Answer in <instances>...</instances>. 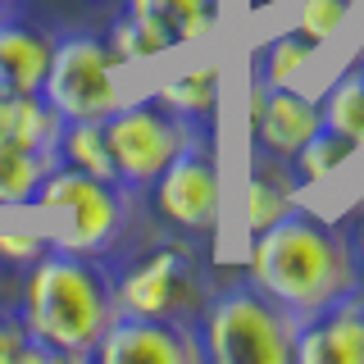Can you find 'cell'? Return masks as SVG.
Listing matches in <instances>:
<instances>
[{"instance_id": "obj_1", "label": "cell", "mask_w": 364, "mask_h": 364, "mask_svg": "<svg viewBox=\"0 0 364 364\" xmlns=\"http://www.w3.org/2000/svg\"><path fill=\"white\" fill-rule=\"evenodd\" d=\"M18 323L46 360H91L105 337L114 301V264L91 250L50 246L32 269H23Z\"/></svg>"}, {"instance_id": "obj_2", "label": "cell", "mask_w": 364, "mask_h": 364, "mask_svg": "<svg viewBox=\"0 0 364 364\" xmlns=\"http://www.w3.org/2000/svg\"><path fill=\"white\" fill-rule=\"evenodd\" d=\"M246 269L250 282L264 287L296 318L318 314L323 305H333L337 296L355 291L364 282L355 269L350 232L318 219L314 210H301V205H291L278 223L250 237Z\"/></svg>"}, {"instance_id": "obj_3", "label": "cell", "mask_w": 364, "mask_h": 364, "mask_svg": "<svg viewBox=\"0 0 364 364\" xmlns=\"http://www.w3.org/2000/svg\"><path fill=\"white\" fill-rule=\"evenodd\" d=\"M301 318L255 282L214 287L196 314L205 364H291Z\"/></svg>"}, {"instance_id": "obj_4", "label": "cell", "mask_w": 364, "mask_h": 364, "mask_svg": "<svg viewBox=\"0 0 364 364\" xmlns=\"http://www.w3.org/2000/svg\"><path fill=\"white\" fill-rule=\"evenodd\" d=\"M210 291L214 282L200 264V250L182 232H168L151 246L132 250L128 264H114V301H119L123 314L196 323Z\"/></svg>"}, {"instance_id": "obj_5", "label": "cell", "mask_w": 364, "mask_h": 364, "mask_svg": "<svg viewBox=\"0 0 364 364\" xmlns=\"http://www.w3.org/2000/svg\"><path fill=\"white\" fill-rule=\"evenodd\" d=\"M200 136H214V132H200L196 123H187L182 114H173L155 96H141L132 105H119L114 114H105V141H109V159H114V178L132 196H141L159 178V168L178 151H187L191 141H200Z\"/></svg>"}, {"instance_id": "obj_6", "label": "cell", "mask_w": 364, "mask_h": 364, "mask_svg": "<svg viewBox=\"0 0 364 364\" xmlns=\"http://www.w3.org/2000/svg\"><path fill=\"white\" fill-rule=\"evenodd\" d=\"M119 68L123 64L114 60L109 41L100 32L64 28V32H55L41 96L55 105L60 119H105V114L123 105Z\"/></svg>"}, {"instance_id": "obj_7", "label": "cell", "mask_w": 364, "mask_h": 364, "mask_svg": "<svg viewBox=\"0 0 364 364\" xmlns=\"http://www.w3.org/2000/svg\"><path fill=\"white\" fill-rule=\"evenodd\" d=\"M141 196H151L155 219L168 232L182 237L214 232L223 219V168L214 155V136H200L187 151H178Z\"/></svg>"}, {"instance_id": "obj_8", "label": "cell", "mask_w": 364, "mask_h": 364, "mask_svg": "<svg viewBox=\"0 0 364 364\" xmlns=\"http://www.w3.org/2000/svg\"><path fill=\"white\" fill-rule=\"evenodd\" d=\"M91 360L100 364H205L196 323L151 314H114Z\"/></svg>"}, {"instance_id": "obj_9", "label": "cell", "mask_w": 364, "mask_h": 364, "mask_svg": "<svg viewBox=\"0 0 364 364\" xmlns=\"http://www.w3.org/2000/svg\"><path fill=\"white\" fill-rule=\"evenodd\" d=\"M246 123H250V151L291 159L318 132L323 119H318V100H310L296 87H264V77L250 68Z\"/></svg>"}, {"instance_id": "obj_10", "label": "cell", "mask_w": 364, "mask_h": 364, "mask_svg": "<svg viewBox=\"0 0 364 364\" xmlns=\"http://www.w3.org/2000/svg\"><path fill=\"white\" fill-rule=\"evenodd\" d=\"M68 223L50 237V246H68V250H91L105 255L119 246V237L128 232L132 219V191L114 178H91L82 187V196L68 205Z\"/></svg>"}, {"instance_id": "obj_11", "label": "cell", "mask_w": 364, "mask_h": 364, "mask_svg": "<svg viewBox=\"0 0 364 364\" xmlns=\"http://www.w3.org/2000/svg\"><path fill=\"white\" fill-rule=\"evenodd\" d=\"M296 364H364V282L301 318Z\"/></svg>"}, {"instance_id": "obj_12", "label": "cell", "mask_w": 364, "mask_h": 364, "mask_svg": "<svg viewBox=\"0 0 364 364\" xmlns=\"http://www.w3.org/2000/svg\"><path fill=\"white\" fill-rule=\"evenodd\" d=\"M123 14L164 55V50L200 41L219 18V0H123Z\"/></svg>"}, {"instance_id": "obj_13", "label": "cell", "mask_w": 364, "mask_h": 364, "mask_svg": "<svg viewBox=\"0 0 364 364\" xmlns=\"http://www.w3.org/2000/svg\"><path fill=\"white\" fill-rule=\"evenodd\" d=\"M296 191H301V178H296L291 159L250 151V168H246V182H242V228H246V237H255V232H264L269 223H278L296 205Z\"/></svg>"}, {"instance_id": "obj_14", "label": "cell", "mask_w": 364, "mask_h": 364, "mask_svg": "<svg viewBox=\"0 0 364 364\" xmlns=\"http://www.w3.org/2000/svg\"><path fill=\"white\" fill-rule=\"evenodd\" d=\"M55 32L41 23H28L14 14L0 23V91H41L46 68H50Z\"/></svg>"}, {"instance_id": "obj_15", "label": "cell", "mask_w": 364, "mask_h": 364, "mask_svg": "<svg viewBox=\"0 0 364 364\" xmlns=\"http://www.w3.org/2000/svg\"><path fill=\"white\" fill-rule=\"evenodd\" d=\"M155 100H164L173 114H182L187 123H196L200 132H214V123H219V100H223L219 64H196V68H187V73H178L173 82H164L155 91Z\"/></svg>"}, {"instance_id": "obj_16", "label": "cell", "mask_w": 364, "mask_h": 364, "mask_svg": "<svg viewBox=\"0 0 364 364\" xmlns=\"http://www.w3.org/2000/svg\"><path fill=\"white\" fill-rule=\"evenodd\" d=\"M60 128L64 119L41 91H0V136L37 146V151H55Z\"/></svg>"}, {"instance_id": "obj_17", "label": "cell", "mask_w": 364, "mask_h": 364, "mask_svg": "<svg viewBox=\"0 0 364 364\" xmlns=\"http://www.w3.org/2000/svg\"><path fill=\"white\" fill-rule=\"evenodd\" d=\"M55 159L68 164V168H77V173H91V178H114L105 119H64L60 141H55Z\"/></svg>"}, {"instance_id": "obj_18", "label": "cell", "mask_w": 364, "mask_h": 364, "mask_svg": "<svg viewBox=\"0 0 364 364\" xmlns=\"http://www.w3.org/2000/svg\"><path fill=\"white\" fill-rule=\"evenodd\" d=\"M50 164H60L55 151H37V146L0 136V205H32Z\"/></svg>"}, {"instance_id": "obj_19", "label": "cell", "mask_w": 364, "mask_h": 364, "mask_svg": "<svg viewBox=\"0 0 364 364\" xmlns=\"http://www.w3.org/2000/svg\"><path fill=\"white\" fill-rule=\"evenodd\" d=\"M318 119H323V128H333V132L346 136V141L364 146V73H360V64L346 68V73L323 91Z\"/></svg>"}, {"instance_id": "obj_20", "label": "cell", "mask_w": 364, "mask_h": 364, "mask_svg": "<svg viewBox=\"0 0 364 364\" xmlns=\"http://www.w3.org/2000/svg\"><path fill=\"white\" fill-rule=\"evenodd\" d=\"M350 155H355V141H346L341 132L318 123V132L291 155V168H296V178H301V187H318V182H328Z\"/></svg>"}, {"instance_id": "obj_21", "label": "cell", "mask_w": 364, "mask_h": 364, "mask_svg": "<svg viewBox=\"0 0 364 364\" xmlns=\"http://www.w3.org/2000/svg\"><path fill=\"white\" fill-rule=\"evenodd\" d=\"M314 60V41L301 37V32H282L273 37L255 60V73L264 77V87H296V77L305 73V64Z\"/></svg>"}, {"instance_id": "obj_22", "label": "cell", "mask_w": 364, "mask_h": 364, "mask_svg": "<svg viewBox=\"0 0 364 364\" xmlns=\"http://www.w3.org/2000/svg\"><path fill=\"white\" fill-rule=\"evenodd\" d=\"M346 14H350V0H296V32L310 37L314 46H323L328 37H337Z\"/></svg>"}, {"instance_id": "obj_23", "label": "cell", "mask_w": 364, "mask_h": 364, "mask_svg": "<svg viewBox=\"0 0 364 364\" xmlns=\"http://www.w3.org/2000/svg\"><path fill=\"white\" fill-rule=\"evenodd\" d=\"M105 41H109V50H114V60H119V64H141V60H155V55H159L155 46H151V37H146L128 14H119V18L109 23Z\"/></svg>"}, {"instance_id": "obj_24", "label": "cell", "mask_w": 364, "mask_h": 364, "mask_svg": "<svg viewBox=\"0 0 364 364\" xmlns=\"http://www.w3.org/2000/svg\"><path fill=\"white\" fill-rule=\"evenodd\" d=\"M50 250V237L37 232H0V264L5 269H32Z\"/></svg>"}, {"instance_id": "obj_25", "label": "cell", "mask_w": 364, "mask_h": 364, "mask_svg": "<svg viewBox=\"0 0 364 364\" xmlns=\"http://www.w3.org/2000/svg\"><path fill=\"white\" fill-rule=\"evenodd\" d=\"M18 360H46V355L28 341V333H23V323H18V314L0 305V364H18Z\"/></svg>"}, {"instance_id": "obj_26", "label": "cell", "mask_w": 364, "mask_h": 364, "mask_svg": "<svg viewBox=\"0 0 364 364\" xmlns=\"http://www.w3.org/2000/svg\"><path fill=\"white\" fill-rule=\"evenodd\" d=\"M350 250H355V269H360V278H364V214L355 219V228H350Z\"/></svg>"}, {"instance_id": "obj_27", "label": "cell", "mask_w": 364, "mask_h": 364, "mask_svg": "<svg viewBox=\"0 0 364 364\" xmlns=\"http://www.w3.org/2000/svg\"><path fill=\"white\" fill-rule=\"evenodd\" d=\"M14 14H23V0H0V23H9Z\"/></svg>"}, {"instance_id": "obj_28", "label": "cell", "mask_w": 364, "mask_h": 364, "mask_svg": "<svg viewBox=\"0 0 364 364\" xmlns=\"http://www.w3.org/2000/svg\"><path fill=\"white\" fill-rule=\"evenodd\" d=\"M360 73H364V55H360Z\"/></svg>"}]
</instances>
